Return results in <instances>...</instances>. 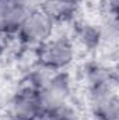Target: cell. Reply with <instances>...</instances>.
Masks as SVG:
<instances>
[{"instance_id":"6da1fadb","label":"cell","mask_w":119,"mask_h":120,"mask_svg":"<svg viewBox=\"0 0 119 120\" xmlns=\"http://www.w3.org/2000/svg\"><path fill=\"white\" fill-rule=\"evenodd\" d=\"M38 94L44 113L63 110L70 98V81L66 74L55 73L38 90Z\"/></svg>"},{"instance_id":"7a4b0ae2","label":"cell","mask_w":119,"mask_h":120,"mask_svg":"<svg viewBox=\"0 0 119 120\" xmlns=\"http://www.w3.org/2000/svg\"><path fill=\"white\" fill-rule=\"evenodd\" d=\"M74 59V48L69 39L58 38V39H48L45 43L41 45L38 60L39 64L52 70L59 71L66 68Z\"/></svg>"},{"instance_id":"3957f363","label":"cell","mask_w":119,"mask_h":120,"mask_svg":"<svg viewBox=\"0 0 119 120\" xmlns=\"http://www.w3.org/2000/svg\"><path fill=\"white\" fill-rule=\"evenodd\" d=\"M52 28H53V21L42 10L34 8L28 11V14L24 17L17 32L25 43L42 45L51 38Z\"/></svg>"},{"instance_id":"277c9868","label":"cell","mask_w":119,"mask_h":120,"mask_svg":"<svg viewBox=\"0 0 119 120\" xmlns=\"http://www.w3.org/2000/svg\"><path fill=\"white\" fill-rule=\"evenodd\" d=\"M13 120H38L44 115L39 94L35 88H25L11 101Z\"/></svg>"},{"instance_id":"5b68a950","label":"cell","mask_w":119,"mask_h":120,"mask_svg":"<svg viewBox=\"0 0 119 120\" xmlns=\"http://www.w3.org/2000/svg\"><path fill=\"white\" fill-rule=\"evenodd\" d=\"M94 112L99 120H116L118 117V99L111 91V87H101L91 90Z\"/></svg>"},{"instance_id":"8992f818","label":"cell","mask_w":119,"mask_h":120,"mask_svg":"<svg viewBox=\"0 0 119 120\" xmlns=\"http://www.w3.org/2000/svg\"><path fill=\"white\" fill-rule=\"evenodd\" d=\"M76 8V0H45L42 11L55 22L70 18Z\"/></svg>"},{"instance_id":"52a82bcc","label":"cell","mask_w":119,"mask_h":120,"mask_svg":"<svg viewBox=\"0 0 119 120\" xmlns=\"http://www.w3.org/2000/svg\"><path fill=\"white\" fill-rule=\"evenodd\" d=\"M79 39L80 42L87 46V48H94V46H98V43L101 42V34L99 30L91 27V25H84L80 32H79Z\"/></svg>"},{"instance_id":"ba28073f","label":"cell","mask_w":119,"mask_h":120,"mask_svg":"<svg viewBox=\"0 0 119 120\" xmlns=\"http://www.w3.org/2000/svg\"><path fill=\"white\" fill-rule=\"evenodd\" d=\"M38 120H76L73 116L67 115L66 112L59 110V112H49V113H44Z\"/></svg>"}]
</instances>
